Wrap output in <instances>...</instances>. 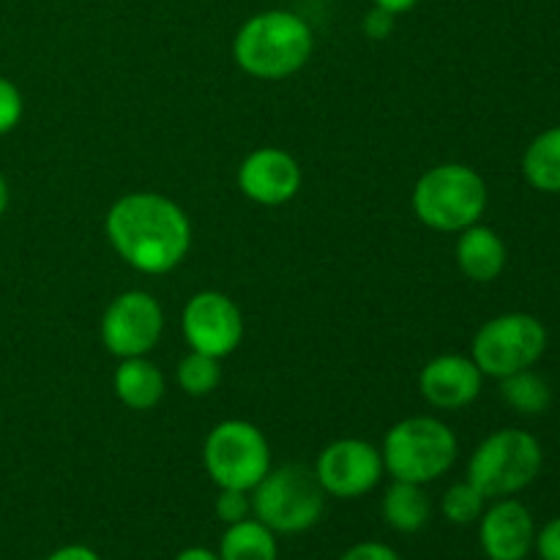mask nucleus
Returning <instances> with one entry per match:
<instances>
[{
	"label": "nucleus",
	"mask_w": 560,
	"mask_h": 560,
	"mask_svg": "<svg viewBox=\"0 0 560 560\" xmlns=\"http://www.w3.org/2000/svg\"><path fill=\"white\" fill-rule=\"evenodd\" d=\"M104 233L115 255L135 271L162 277L191 249V222L184 208L159 191H129L109 206Z\"/></svg>",
	"instance_id": "nucleus-1"
},
{
	"label": "nucleus",
	"mask_w": 560,
	"mask_h": 560,
	"mask_svg": "<svg viewBox=\"0 0 560 560\" xmlns=\"http://www.w3.org/2000/svg\"><path fill=\"white\" fill-rule=\"evenodd\" d=\"M315 52L310 22L288 9H268L249 16L233 38V60L255 80L279 82L299 74Z\"/></svg>",
	"instance_id": "nucleus-2"
},
{
	"label": "nucleus",
	"mask_w": 560,
	"mask_h": 560,
	"mask_svg": "<svg viewBox=\"0 0 560 560\" xmlns=\"http://www.w3.org/2000/svg\"><path fill=\"white\" fill-rule=\"evenodd\" d=\"M413 213L438 233H463L481 222L490 202L485 178L470 164L446 162L427 170L413 186Z\"/></svg>",
	"instance_id": "nucleus-3"
},
{
	"label": "nucleus",
	"mask_w": 560,
	"mask_h": 560,
	"mask_svg": "<svg viewBox=\"0 0 560 560\" xmlns=\"http://www.w3.org/2000/svg\"><path fill=\"white\" fill-rule=\"evenodd\" d=\"M381 454L392 479L427 487L454 468L459 443L446 421L435 416H410L386 432Z\"/></svg>",
	"instance_id": "nucleus-4"
},
{
	"label": "nucleus",
	"mask_w": 560,
	"mask_h": 560,
	"mask_svg": "<svg viewBox=\"0 0 560 560\" xmlns=\"http://www.w3.org/2000/svg\"><path fill=\"white\" fill-rule=\"evenodd\" d=\"M326 512V492L306 465H279L252 490V514L277 536H295L315 528Z\"/></svg>",
	"instance_id": "nucleus-5"
},
{
	"label": "nucleus",
	"mask_w": 560,
	"mask_h": 560,
	"mask_svg": "<svg viewBox=\"0 0 560 560\" xmlns=\"http://www.w3.org/2000/svg\"><path fill=\"white\" fill-rule=\"evenodd\" d=\"M545 454L530 432L498 430L476 446L468 459V481L490 498H512L534 485Z\"/></svg>",
	"instance_id": "nucleus-6"
},
{
	"label": "nucleus",
	"mask_w": 560,
	"mask_h": 560,
	"mask_svg": "<svg viewBox=\"0 0 560 560\" xmlns=\"http://www.w3.org/2000/svg\"><path fill=\"white\" fill-rule=\"evenodd\" d=\"M202 465L219 490L252 492L271 470V446L257 424L228 419L206 435Z\"/></svg>",
	"instance_id": "nucleus-7"
},
{
	"label": "nucleus",
	"mask_w": 560,
	"mask_h": 560,
	"mask_svg": "<svg viewBox=\"0 0 560 560\" xmlns=\"http://www.w3.org/2000/svg\"><path fill=\"white\" fill-rule=\"evenodd\" d=\"M547 350V328L528 312H506L476 331L470 359L485 377H503L530 370Z\"/></svg>",
	"instance_id": "nucleus-8"
},
{
	"label": "nucleus",
	"mask_w": 560,
	"mask_h": 560,
	"mask_svg": "<svg viewBox=\"0 0 560 560\" xmlns=\"http://www.w3.org/2000/svg\"><path fill=\"white\" fill-rule=\"evenodd\" d=\"M98 334L104 350L118 361L148 355L164 334L162 304L145 290H126L109 301Z\"/></svg>",
	"instance_id": "nucleus-9"
},
{
	"label": "nucleus",
	"mask_w": 560,
	"mask_h": 560,
	"mask_svg": "<svg viewBox=\"0 0 560 560\" xmlns=\"http://www.w3.org/2000/svg\"><path fill=\"white\" fill-rule=\"evenodd\" d=\"M315 476L323 492L339 501H355L375 490L386 476L383 454L375 443L361 438H339L315 459Z\"/></svg>",
	"instance_id": "nucleus-10"
},
{
	"label": "nucleus",
	"mask_w": 560,
	"mask_h": 560,
	"mask_svg": "<svg viewBox=\"0 0 560 560\" xmlns=\"http://www.w3.org/2000/svg\"><path fill=\"white\" fill-rule=\"evenodd\" d=\"M180 334L189 350L228 359L244 339V315L241 306L219 290H200L186 301L180 312Z\"/></svg>",
	"instance_id": "nucleus-11"
},
{
	"label": "nucleus",
	"mask_w": 560,
	"mask_h": 560,
	"mask_svg": "<svg viewBox=\"0 0 560 560\" xmlns=\"http://www.w3.org/2000/svg\"><path fill=\"white\" fill-rule=\"evenodd\" d=\"M301 184H304V170L299 159L284 148H257L238 167V189L257 206H284L299 195Z\"/></svg>",
	"instance_id": "nucleus-12"
},
{
	"label": "nucleus",
	"mask_w": 560,
	"mask_h": 560,
	"mask_svg": "<svg viewBox=\"0 0 560 560\" xmlns=\"http://www.w3.org/2000/svg\"><path fill=\"white\" fill-rule=\"evenodd\" d=\"M485 375L470 355L441 353L419 372V392L435 410H463L481 394Z\"/></svg>",
	"instance_id": "nucleus-13"
},
{
	"label": "nucleus",
	"mask_w": 560,
	"mask_h": 560,
	"mask_svg": "<svg viewBox=\"0 0 560 560\" xmlns=\"http://www.w3.org/2000/svg\"><path fill=\"white\" fill-rule=\"evenodd\" d=\"M479 541L490 560H525L536 541L534 514L514 498H498L481 514Z\"/></svg>",
	"instance_id": "nucleus-14"
},
{
	"label": "nucleus",
	"mask_w": 560,
	"mask_h": 560,
	"mask_svg": "<svg viewBox=\"0 0 560 560\" xmlns=\"http://www.w3.org/2000/svg\"><path fill=\"white\" fill-rule=\"evenodd\" d=\"M454 260H457L459 271L470 279V282L490 284L503 273L509 260L506 244L501 235L487 224L476 222L457 233V246H454Z\"/></svg>",
	"instance_id": "nucleus-15"
},
{
	"label": "nucleus",
	"mask_w": 560,
	"mask_h": 560,
	"mask_svg": "<svg viewBox=\"0 0 560 560\" xmlns=\"http://www.w3.org/2000/svg\"><path fill=\"white\" fill-rule=\"evenodd\" d=\"M113 392L129 410H153L167 394V377L148 355L120 359L113 375Z\"/></svg>",
	"instance_id": "nucleus-16"
},
{
	"label": "nucleus",
	"mask_w": 560,
	"mask_h": 560,
	"mask_svg": "<svg viewBox=\"0 0 560 560\" xmlns=\"http://www.w3.org/2000/svg\"><path fill=\"white\" fill-rule=\"evenodd\" d=\"M381 514L383 523L397 530V534H419L430 523L432 501L427 495L424 485L392 479L388 490L383 492Z\"/></svg>",
	"instance_id": "nucleus-17"
},
{
	"label": "nucleus",
	"mask_w": 560,
	"mask_h": 560,
	"mask_svg": "<svg viewBox=\"0 0 560 560\" xmlns=\"http://www.w3.org/2000/svg\"><path fill=\"white\" fill-rule=\"evenodd\" d=\"M219 560H279V541L257 517L228 525L219 541Z\"/></svg>",
	"instance_id": "nucleus-18"
},
{
	"label": "nucleus",
	"mask_w": 560,
	"mask_h": 560,
	"mask_svg": "<svg viewBox=\"0 0 560 560\" xmlns=\"http://www.w3.org/2000/svg\"><path fill=\"white\" fill-rule=\"evenodd\" d=\"M523 175L534 189L560 195V126L541 131L523 153Z\"/></svg>",
	"instance_id": "nucleus-19"
},
{
	"label": "nucleus",
	"mask_w": 560,
	"mask_h": 560,
	"mask_svg": "<svg viewBox=\"0 0 560 560\" xmlns=\"http://www.w3.org/2000/svg\"><path fill=\"white\" fill-rule=\"evenodd\" d=\"M501 397L506 399L509 408L525 416H539L550 408L552 392L545 377L536 375L534 370L514 372V375L501 381Z\"/></svg>",
	"instance_id": "nucleus-20"
},
{
	"label": "nucleus",
	"mask_w": 560,
	"mask_h": 560,
	"mask_svg": "<svg viewBox=\"0 0 560 560\" xmlns=\"http://www.w3.org/2000/svg\"><path fill=\"white\" fill-rule=\"evenodd\" d=\"M175 381H178L180 392L189 394V397H208V394L217 392L219 383H222V364H219V359H213V355L189 350V353L178 361Z\"/></svg>",
	"instance_id": "nucleus-21"
},
{
	"label": "nucleus",
	"mask_w": 560,
	"mask_h": 560,
	"mask_svg": "<svg viewBox=\"0 0 560 560\" xmlns=\"http://www.w3.org/2000/svg\"><path fill=\"white\" fill-rule=\"evenodd\" d=\"M487 509V498L470 485L468 479L457 481V485L448 487L441 498V512L443 517L452 525H474L479 523L481 514Z\"/></svg>",
	"instance_id": "nucleus-22"
},
{
	"label": "nucleus",
	"mask_w": 560,
	"mask_h": 560,
	"mask_svg": "<svg viewBox=\"0 0 560 560\" xmlns=\"http://www.w3.org/2000/svg\"><path fill=\"white\" fill-rule=\"evenodd\" d=\"M22 113H25V98H22L20 88L9 77H0V137L20 126Z\"/></svg>",
	"instance_id": "nucleus-23"
},
{
	"label": "nucleus",
	"mask_w": 560,
	"mask_h": 560,
	"mask_svg": "<svg viewBox=\"0 0 560 560\" xmlns=\"http://www.w3.org/2000/svg\"><path fill=\"white\" fill-rule=\"evenodd\" d=\"M213 509H217V517L222 520L224 525L241 523V520L252 517V492L219 490Z\"/></svg>",
	"instance_id": "nucleus-24"
},
{
	"label": "nucleus",
	"mask_w": 560,
	"mask_h": 560,
	"mask_svg": "<svg viewBox=\"0 0 560 560\" xmlns=\"http://www.w3.org/2000/svg\"><path fill=\"white\" fill-rule=\"evenodd\" d=\"M394 22H397V16H394L392 11L377 9V5H372V9L366 11V16H364V22H361V27H364V33L370 38H375V42H383V38L392 36Z\"/></svg>",
	"instance_id": "nucleus-25"
},
{
	"label": "nucleus",
	"mask_w": 560,
	"mask_h": 560,
	"mask_svg": "<svg viewBox=\"0 0 560 560\" xmlns=\"http://www.w3.org/2000/svg\"><path fill=\"white\" fill-rule=\"evenodd\" d=\"M534 547L541 560H560V517L550 520L545 528L536 530Z\"/></svg>",
	"instance_id": "nucleus-26"
},
{
	"label": "nucleus",
	"mask_w": 560,
	"mask_h": 560,
	"mask_svg": "<svg viewBox=\"0 0 560 560\" xmlns=\"http://www.w3.org/2000/svg\"><path fill=\"white\" fill-rule=\"evenodd\" d=\"M339 560H399V556L394 547L383 545V541H359Z\"/></svg>",
	"instance_id": "nucleus-27"
},
{
	"label": "nucleus",
	"mask_w": 560,
	"mask_h": 560,
	"mask_svg": "<svg viewBox=\"0 0 560 560\" xmlns=\"http://www.w3.org/2000/svg\"><path fill=\"white\" fill-rule=\"evenodd\" d=\"M44 560H102V556L88 545H63L49 552Z\"/></svg>",
	"instance_id": "nucleus-28"
},
{
	"label": "nucleus",
	"mask_w": 560,
	"mask_h": 560,
	"mask_svg": "<svg viewBox=\"0 0 560 560\" xmlns=\"http://www.w3.org/2000/svg\"><path fill=\"white\" fill-rule=\"evenodd\" d=\"M372 5L392 11L394 16H399V14H405V11L416 9V5H419V0H372Z\"/></svg>",
	"instance_id": "nucleus-29"
},
{
	"label": "nucleus",
	"mask_w": 560,
	"mask_h": 560,
	"mask_svg": "<svg viewBox=\"0 0 560 560\" xmlns=\"http://www.w3.org/2000/svg\"><path fill=\"white\" fill-rule=\"evenodd\" d=\"M173 560H219V552L208 550V547H186Z\"/></svg>",
	"instance_id": "nucleus-30"
},
{
	"label": "nucleus",
	"mask_w": 560,
	"mask_h": 560,
	"mask_svg": "<svg viewBox=\"0 0 560 560\" xmlns=\"http://www.w3.org/2000/svg\"><path fill=\"white\" fill-rule=\"evenodd\" d=\"M9 200H11L9 180H5V175L0 173V219H3V213L9 211Z\"/></svg>",
	"instance_id": "nucleus-31"
}]
</instances>
